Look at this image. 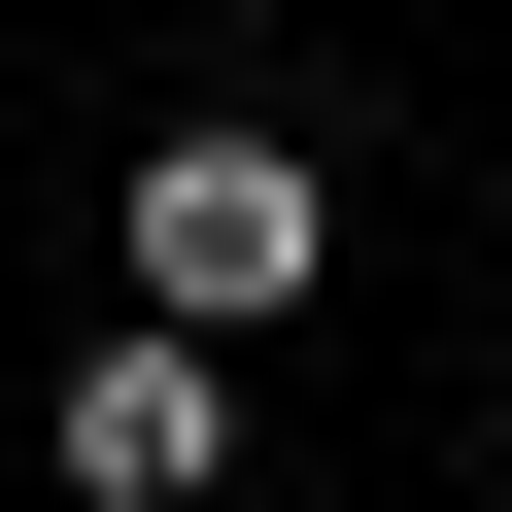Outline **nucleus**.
Segmentation results:
<instances>
[{
  "label": "nucleus",
  "mask_w": 512,
  "mask_h": 512,
  "mask_svg": "<svg viewBox=\"0 0 512 512\" xmlns=\"http://www.w3.org/2000/svg\"><path fill=\"white\" fill-rule=\"evenodd\" d=\"M205 478H239V342L205 308H103L35 376V512H205Z\"/></svg>",
  "instance_id": "f03ea898"
},
{
  "label": "nucleus",
  "mask_w": 512,
  "mask_h": 512,
  "mask_svg": "<svg viewBox=\"0 0 512 512\" xmlns=\"http://www.w3.org/2000/svg\"><path fill=\"white\" fill-rule=\"evenodd\" d=\"M103 274H137V308H205V342H274V308L342 274V171H308L274 103H171V137L103 171Z\"/></svg>",
  "instance_id": "f257e3e1"
}]
</instances>
